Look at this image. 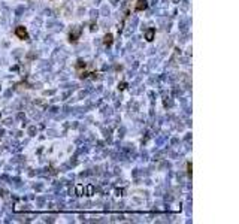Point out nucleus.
<instances>
[{
  "instance_id": "f03ea898",
  "label": "nucleus",
  "mask_w": 239,
  "mask_h": 224,
  "mask_svg": "<svg viewBox=\"0 0 239 224\" xmlns=\"http://www.w3.org/2000/svg\"><path fill=\"white\" fill-rule=\"evenodd\" d=\"M79 36H81V29L76 27V29H73L72 31H70V34H69V40H70V42H76V40L79 39Z\"/></svg>"
},
{
  "instance_id": "1a4fd4ad",
  "label": "nucleus",
  "mask_w": 239,
  "mask_h": 224,
  "mask_svg": "<svg viewBox=\"0 0 239 224\" xmlns=\"http://www.w3.org/2000/svg\"><path fill=\"white\" fill-rule=\"evenodd\" d=\"M87 190H88V196H91V194H93V187H91V185H90V187H88V188H87Z\"/></svg>"
},
{
  "instance_id": "7ed1b4c3",
  "label": "nucleus",
  "mask_w": 239,
  "mask_h": 224,
  "mask_svg": "<svg viewBox=\"0 0 239 224\" xmlns=\"http://www.w3.org/2000/svg\"><path fill=\"white\" fill-rule=\"evenodd\" d=\"M147 8H148L147 0H138V3H136V6H135V9H136L138 12H140V11H145Z\"/></svg>"
},
{
  "instance_id": "6e6552de",
  "label": "nucleus",
  "mask_w": 239,
  "mask_h": 224,
  "mask_svg": "<svg viewBox=\"0 0 239 224\" xmlns=\"http://www.w3.org/2000/svg\"><path fill=\"white\" fill-rule=\"evenodd\" d=\"M118 88H120V90H124V88H126V82H121V84L118 85Z\"/></svg>"
},
{
  "instance_id": "20e7f679",
  "label": "nucleus",
  "mask_w": 239,
  "mask_h": 224,
  "mask_svg": "<svg viewBox=\"0 0 239 224\" xmlns=\"http://www.w3.org/2000/svg\"><path fill=\"white\" fill-rule=\"evenodd\" d=\"M154 36H155V30H154V29H149V30L145 31V39H147L148 42H153V40H154Z\"/></svg>"
},
{
  "instance_id": "f257e3e1",
  "label": "nucleus",
  "mask_w": 239,
  "mask_h": 224,
  "mask_svg": "<svg viewBox=\"0 0 239 224\" xmlns=\"http://www.w3.org/2000/svg\"><path fill=\"white\" fill-rule=\"evenodd\" d=\"M15 34H16V38L21 39V40H27L29 39V33H27V30H25L23 25H20V27L15 29Z\"/></svg>"
},
{
  "instance_id": "423d86ee",
  "label": "nucleus",
  "mask_w": 239,
  "mask_h": 224,
  "mask_svg": "<svg viewBox=\"0 0 239 224\" xmlns=\"http://www.w3.org/2000/svg\"><path fill=\"white\" fill-rule=\"evenodd\" d=\"M85 61H82V60H79V61H78V64H76V69H78V70H79V69H85Z\"/></svg>"
},
{
  "instance_id": "39448f33",
  "label": "nucleus",
  "mask_w": 239,
  "mask_h": 224,
  "mask_svg": "<svg viewBox=\"0 0 239 224\" xmlns=\"http://www.w3.org/2000/svg\"><path fill=\"white\" fill-rule=\"evenodd\" d=\"M112 42H114V36L111 33H108V34H105V38H103V44L106 45V46H111L112 45Z\"/></svg>"
},
{
  "instance_id": "0eeeda50",
  "label": "nucleus",
  "mask_w": 239,
  "mask_h": 224,
  "mask_svg": "<svg viewBox=\"0 0 239 224\" xmlns=\"http://www.w3.org/2000/svg\"><path fill=\"white\" fill-rule=\"evenodd\" d=\"M187 173H188V176H191V163L190 161L187 163Z\"/></svg>"
}]
</instances>
